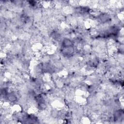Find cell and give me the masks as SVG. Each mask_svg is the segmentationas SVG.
I'll list each match as a JSON object with an SVG mask.
<instances>
[{
	"label": "cell",
	"mask_w": 124,
	"mask_h": 124,
	"mask_svg": "<svg viewBox=\"0 0 124 124\" xmlns=\"http://www.w3.org/2000/svg\"><path fill=\"white\" fill-rule=\"evenodd\" d=\"M74 41L70 39V38H65L62 41V47H68L74 46Z\"/></svg>",
	"instance_id": "obj_1"
}]
</instances>
